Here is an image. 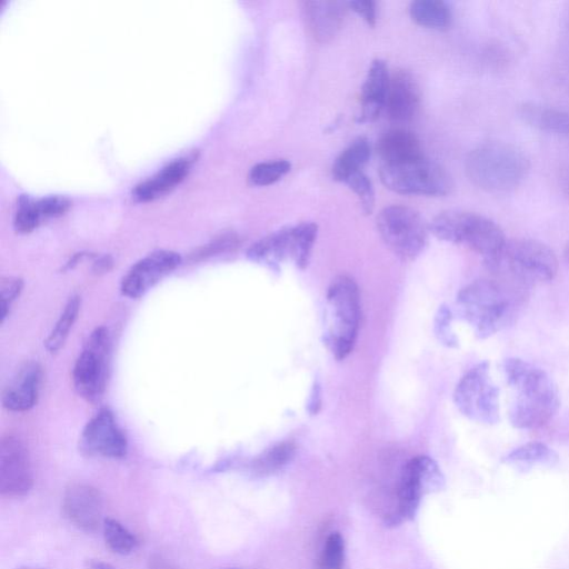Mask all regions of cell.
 Masks as SVG:
<instances>
[{"label":"cell","instance_id":"1","mask_svg":"<svg viewBox=\"0 0 569 569\" xmlns=\"http://www.w3.org/2000/svg\"><path fill=\"white\" fill-rule=\"evenodd\" d=\"M502 370L512 391L510 423L523 430L548 425L560 407L559 392L551 377L543 369L516 357L507 358Z\"/></svg>","mask_w":569,"mask_h":569},{"label":"cell","instance_id":"2","mask_svg":"<svg viewBox=\"0 0 569 569\" xmlns=\"http://www.w3.org/2000/svg\"><path fill=\"white\" fill-rule=\"evenodd\" d=\"M527 290L500 278L477 279L457 295L462 318L479 339H486L513 322Z\"/></svg>","mask_w":569,"mask_h":569},{"label":"cell","instance_id":"3","mask_svg":"<svg viewBox=\"0 0 569 569\" xmlns=\"http://www.w3.org/2000/svg\"><path fill=\"white\" fill-rule=\"evenodd\" d=\"M485 263L493 277L526 290L550 283L558 272L553 250L531 238L507 239L497 254Z\"/></svg>","mask_w":569,"mask_h":569},{"label":"cell","instance_id":"4","mask_svg":"<svg viewBox=\"0 0 569 569\" xmlns=\"http://www.w3.org/2000/svg\"><path fill=\"white\" fill-rule=\"evenodd\" d=\"M530 162L517 146L503 141L485 142L469 152L466 172L478 188L493 193L515 190L527 177Z\"/></svg>","mask_w":569,"mask_h":569},{"label":"cell","instance_id":"5","mask_svg":"<svg viewBox=\"0 0 569 569\" xmlns=\"http://www.w3.org/2000/svg\"><path fill=\"white\" fill-rule=\"evenodd\" d=\"M440 240L461 244L490 260L501 249L507 238L492 219L468 210H446L437 214L429 227Z\"/></svg>","mask_w":569,"mask_h":569},{"label":"cell","instance_id":"6","mask_svg":"<svg viewBox=\"0 0 569 569\" xmlns=\"http://www.w3.org/2000/svg\"><path fill=\"white\" fill-rule=\"evenodd\" d=\"M360 325V296L355 280L336 277L327 292L325 341L336 359H345L353 349Z\"/></svg>","mask_w":569,"mask_h":569},{"label":"cell","instance_id":"7","mask_svg":"<svg viewBox=\"0 0 569 569\" xmlns=\"http://www.w3.org/2000/svg\"><path fill=\"white\" fill-rule=\"evenodd\" d=\"M318 227L313 222H302L282 228L254 242L247 251V257L258 263L276 267L290 259L297 267H307Z\"/></svg>","mask_w":569,"mask_h":569},{"label":"cell","instance_id":"8","mask_svg":"<svg viewBox=\"0 0 569 569\" xmlns=\"http://www.w3.org/2000/svg\"><path fill=\"white\" fill-rule=\"evenodd\" d=\"M453 402L468 419L483 425L500 420L499 388L492 382L487 361L470 368L458 381Z\"/></svg>","mask_w":569,"mask_h":569},{"label":"cell","instance_id":"9","mask_svg":"<svg viewBox=\"0 0 569 569\" xmlns=\"http://www.w3.org/2000/svg\"><path fill=\"white\" fill-rule=\"evenodd\" d=\"M379 233L389 249L402 260L416 259L425 249L428 227L415 209L393 204L377 218Z\"/></svg>","mask_w":569,"mask_h":569},{"label":"cell","instance_id":"10","mask_svg":"<svg viewBox=\"0 0 569 569\" xmlns=\"http://www.w3.org/2000/svg\"><path fill=\"white\" fill-rule=\"evenodd\" d=\"M383 186L401 194L445 196L451 189L447 171L425 158L401 164H382Z\"/></svg>","mask_w":569,"mask_h":569},{"label":"cell","instance_id":"11","mask_svg":"<svg viewBox=\"0 0 569 569\" xmlns=\"http://www.w3.org/2000/svg\"><path fill=\"white\" fill-rule=\"evenodd\" d=\"M109 356V332L104 327H99L86 340L72 370L73 386L80 397L96 401L102 396L108 378Z\"/></svg>","mask_w":569,"mask_h":569},{"label":"cell","instance_id":"12","mask_svg":"<svg viewBox=\"0 0 569 569\" xmlns=\"http://www.w3.org/2000/svg\"><path fill=\"white\" fill-rule=\"evenodd\" d=\"M445 485V477L437 462L427 456L412 458L405 466L398 486V520L412 519L421 496L438 491Z\"/></svg>","mask_w":569,"mask_h":569},{"label":"cell","instance_id":"13","mask_svg":"<svg viewBox=\"0 0 569 569\" xmlns=\"http://www.w3.org/2000/svg\"><path fill=\"white\" fill-rule=\"evenodd\" d=\"M32 486L33 472L26 443L16 435H4L0 441V495L20 498Z\"/></svg>","mask_w":569,"mask_h":569},{"label":"cell","instance_id":"14","mask_svg":"<svg viewBox=\"0 0 569 569\" xmlns=\"http://www.w3.org/2000/svg\"><path fill=\"white\" fill-rule=\"evenodd\" d=\"M81 449L90 456L120 459L127 455L128 440L109 409L98 411L80 437Z\"/></svg>","mask_w":569,"mask_h":569},{"label":"cell","instance_id":"15","mask_svg":"<svg viewBox=\"0 0 569 569\" xmlns=\"http://www.w3.org/2000/svg\"><path fill=\"white\" fill-rule=\"evenodd\" d=\"M62 511L69 522L84 532H94L103 523V499L94 486L69 483L62 496Z\"/></svg>","mask_w":569,"mask_h":569},{"label":"cell","instance_id":"16","mask_svg":"<svg viewBox=\"0 0 569 569\" xmlns=\"http://www.w3.org/2000/svg\"><path fill=\"white\" fill-rule=\"evenodd\" d=\"M180 262L181 257L171 250H156L147 254L123 276L120 284L122 295L133 299L143 296Z\"/></svg>","mask_w":569,"mask_h":569},{"label":"cell","instance_id":"17","mask_svg":"<svg viewBox=\"0 0 569 569\" xmlns=\"http://www.w3.org/2000/svg\"><path fill=\"white\" fill-rule=\"evenodd\" d=\"M41 377L39 363L24 362L3 389L1 399L3 407L16 412L31 409L38 400Z\"/></svg>","mask_w":569,"mask_h":569},{"label":"cell","instance_id":"18","mask_svg":"<svg viewBox=\"0 0 569 569\" xmlns=\"http://www.w3.org/2000/svg\"><path fill=\"white\" fill-rule=\"evenodd\" d=\"M346 3L339 1H305L303 20L311 37L318 42L330 41L340 30Z\"/></svg>","mask_w":569,"mask_h":569},{"label":"cell","instance_id":"19","mask_svg":"<svg viewBox=\"0 0 569 569\" xmlns=\"http://www.w3.org/2000/svg\"><path fill=\"white\" fill-rule=\"evenodd\" d=\"M389 80L390 74L386 62L381 59L373 60L361 88V111L358 122L376 120L386 108Z\"/></svg>","mask_w":569,"mask_h":569},{"label":"cell","instance_id":"20","mask_svg":"<svg viewBox=\"0 0 569 569\" xmlns=\"http://www.w3.org/2000/svg\"><path fill=\"white\" fill-rule=\"evenodd\" d=\"M420 102L418 86L412 76L405 70H397L390 76L386 101L389 117L396 121L410 120Z\"/></svg>","mask_w":569,"mask_h":569},{"label":"cell","instance_id":"21","mask_svg":"<svg viewBox=\"0 0 569 569\" xmlns=\"http://www.w3.org/2000/svg\"><path fill=\"white\" fill-rule=\"evenodd\" d=\"M190 164L191 160L189 158L171 161L154 176L139 183L132 192L133 198L147 202L163 197L186 178Z\"/></svg>","mask_w":569,"mask_h":569},{"label":"cell","instance_id":"22","mask_svg":"<svg viewBox=\"0 0 569 569\" xmlns=\"http://www.w3.org/2000/svg\"><path fill=\"white\" fill-rule=\"evenodd\" d=\"M377 151L383 164H401L423 158L419 139L405 129L387 131L378 141Z\"/></svg>","mask_w":569,"mask_h":569},{"label":"cell","instance_id":"23","mask_svg":"<svg viewBox=\"0 0 569 569\" xmlns=\"http://www.w3.org/2000/svg\"><path fill=\"white\" fill-rule=\"evenodd\" d=\"M519 114L530 126L550 133L569 136V109L526 102Z\"/></svg>","mask_w":569,"mask_h":569},{"label":"cell","instance_id":"24","mask_svg":"<svg viewBox=\"0 0 569 569\" xmlns=\"http://www.w3.org/2000/svg\"><path fill=\"white\" fill-rule=\"evenodd\" d=\"M559 458L555 450L540 441L523 443L508 455L502 461L520 470H529L533 467H552Z\"/></svg>","mask_w":569,"mask_h":569},{"label":"cell","instance_id":"25","mask_svg":"<svg viewBox=\"0 0 569 569\" xmlns=\"http://www.w3.org/2000/svg\"><path fill=\"white\" fill-rule=\"evenodd\" d=\"M295 455L296 445L293 442H279L253 458L249 463V470L256 477L270 476L288 465Z\"/></svg>","mask_w":569,"mask_h":569},{"label":"cell","instance_id":"26","mask_svg":"<svg viewBox=\"0 0 569 569\" xmlns=\"http://www.w3.org/2000/svg\"><path fill=\"white\" fill-rule=\"evenodd\" d=\"M370 158V144L366 138L352 141L336 159L332 166V177L345 182L350 176L361 169Z\"/></svg>","mask_w":569,"mask_h":569},{"label":"cell","instance_id":"27","mask_svg":"<svg viewBox=\"0 0 569 569\" xmlns=\"http://www.w3.org/2000/svg\"><path fill=\"white\" fill-rule=\"evenodd\" d=\"M411 19L419 26L436 30H445L451 21L449 6L441 0H417L410 3Z\"/></svg>","mask_w":569,"mask_h":569},{"label":"cell","instance_id":"28","mask_svg":"<svg viewBox=\"0 0 569 569\" xmlns=\"http://www.w3.org/2000/svg\"><path fill=\"white\" fill-rule=\"evenodd\" d=\"M80 303V297L77 295L71 296L67 301L59 319L44 341L49 352L54 353L63 346L70 329L78 318Z\"/></svg>","mask_w":569,"mask_h":569},{"label":"cell","instance_id":"29","mask_svg":"<svg viewBox=\"0 0 569 569\" xmlns=\"http://www.w3.org/2000/svg\"><path fill=\"white\" fill-rule=\"evenodd\" d=\"M102 530L106 546L114 553L129 555L139 546L136 535L113 518H104Z\"/></svg>","mask_w":569,"mask_h":569},{"label":"cell","instance_id":"30","mask_svg":"<svg viewBox=\"0 0 569 569\" xmlns=\"http://www.w3.org/2000/svg\"><path fill=\"white\" fill-rule=\"evenodd\" d=\"M290 169V162L283 159L260 162L251 168L249 181L253 186H269L279 181Z\"/></svg>","mask_w":569,"mask_h":569},{"label":"cell","instance_id":"31","mask_svg":"<svg viewBox=\"0 0 569 569\" xmlns=\"http://www.w3.org/2000/svg\"><path fill=\"white\" fill-rule=\"evenodd\" d=\"M345 563V541L339 532H331L320 552L317 569H342Z\"/></svg>","mask_w":569,"mask_h":569},{"label":"cell","instance_id":"32","mask_svg":"<svg viewBox=\"0 0 569 569\" xmlns=\"http://www.w3.org/2000/svg\"><path fill=\"white\" fill-rule=\"evenodd\" d=\"M42 222L38 212L36 200L21 197L14 214V229L21 233L31 232Z\"/></svg>","mask_w":569,"mask_h":569},{"label":"cell","instance_id":"33","mask_svg":"<svg viewBox=\"0 0 569 569\" xmlns=\"http://www.w3.org/2000/svg\"><path fill=\"white\" fill-rule=\"evenodd\" d=\"M345 182L358 197L362 211L370 214L375 208V191L368 176L363 171H358Z\"/></svg>","mask_w":569,"mask_h":569},{"label":"cell","instance_id":"34","mask_svg":"<svg viewBox=\"0 0 569 569\" xmlns=\"http://www.w3.org/2000/svg\"><path fill=\"white\" fill-rule=\"evenodd\" d=\"M451 320V310L447 306H441L436 313L433 329L436 337L442 345L449 348H456L459 341L452 330Z\"/></svg>","mask_w":569,"mask_h":569},{"label":"cell","instance_id":"35","mask_svg":"<svg viewBox=\"0 0 569 569\" xmlns=\"http://www.w3.org/2000/svg\"><path fill=\"white\" fill-rule=\"evenodd\" d=\"M38 212L43 220L62 216L70 207L64 197L51 196L36 200Z\"/></svg>","mask_w":569,"mask_h":569},{"label":"cell","instance_id":"36","mask_svg":"<svg viewBox=\"0 0 569 569\" xmlns=\"http://www.w3.org/2000/svg\"><path fill=\"white\" fill-rule=\"evenodd\" d=\"M23 287V282L17 277H4L0 281L1 292V321L7 317L12 302L18 298Z\"/></svg>","mask_w":569,"mask_h":569},{"label":"cell","instance_id":"37","mask_svg":"<svg viewBox=\"0 0 569 569\" xmlns=\"http://www.w3.org/2000/svg\"><path fill=\"white\" fill-rule=\"evenodd\" d=\"M356 13L371 27L376 24V2L371 0H356L347 3Z\"/></svg>","mask_w":569,"mask_h":569},{"label":"cell","instance_id":"38","mask_svg":"<svg viewBox=\"0 0 569 569\" xmlns=\"http://www.w3.org/2000/svg\"><path fill=\"white\" fill-rule=\"evenodd\" d=\"M147 569H181L174 562L161 555L150 556Z\"/></svg>","mask_w":569,"mask_h":569},{"label":"cell","instance_id":"39","mask_svg":"<svg viewBox=\"0 0 569 569\" xmlns=\"http://www.w3.org/2000/svg\"><path fill=\"white\" fill-rule=\"evenodd\" d=\"M320 407V389L318 385H315L313 391L310 396L308 409L311 413H316Z\"/></svg>","mask_w":569,"mask_h":569},{"label":"cell","instance_id":"40","mask_svg":"<svg viewBox=\"0 0 569 569\" xmlns=\"http://www.w3.org/2000/svg\"><path fill=\"white\" fill-rule=\"evenodd\" d=\"M111 264H112V260L110 259V257H102L94 263L93 271L96 273L106 272L107 270H109L111 268Z\"/></svg>","mask_w":569,"mask_h":569},{"label":"cell","instance_id":"41","mask_svg":"<svg viewBox=\"0 0 569 569\" xmlns=\"http://www.w3.org/2000/svg\"><path fill=\"white\" fill-rule=\"evenodd\" d=\"M87 569H119L113 565L102 560H90L87 565Z\"/></svg>","mask_w":569,"mask_h":569},{"label":"cell","instance_id":"42","mask_svg":"<svg viewBox=\"0 0 569 569\" xmlns=\"http://www.w3.org/2000/svg\"><path fill=\"white\" fill-rule=\"evenodd\" d=\"M565 260L569 266V240L566 243L565 250H563Z\"/></svg>","mask_w":569,"mask_h":569},{"label":"cell","instance_id":"43","mask_svg":"<svg viewBox=\"0 0 569 569\" xmlns=\"http://www.w3.org/2000/svg\"><path fill=\"white\" fill-rule=\"evenodd\" d=\"M17 569H38V568H31V567H19Z\"/></svg>","mask_w":569,"mask_h":569},{"label":"cell","instance_id":"44","mask_svg":"<svg viewBox=\"0 0 569 569\" xmlns=\"http://www.w3.org/2000/svg\"><path fill=\"white\" fill-rule=\"evenodd\" d=\"M227 569H234V568H227Z\"/></svg>","mask_w":569,"mask_h":569}]
</instances>
